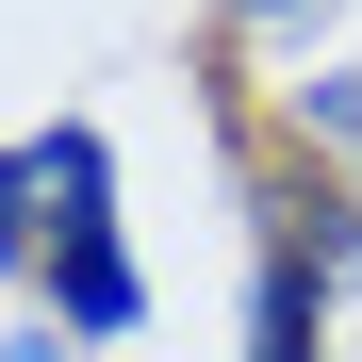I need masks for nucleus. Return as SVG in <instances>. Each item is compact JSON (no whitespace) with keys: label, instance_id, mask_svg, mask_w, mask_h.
<instances>
[{"label":"nucleus","instance_id":"1","mask_svg":"<svg viewBox=\"0 0 362 362\" xmlns=\"http://www.w3.org/2000/svg\"><path fill=\"white\" fill-rule=\"evenodd\" d=\"M33 181H49V329L66 346H132L148 329V264H132V214H115V132L99 115H49L33 132Z\"/></svg>","mask_w":362,"mask_h":362},{"label":"nucleus","instance_id":"2","mask_svg":"<svg viewBox=\"0 0 362 362\" xmlns=\"http://www.w3.org/2000/svg\"><path fill=\"white\" fill-rule=\"evenodd\" d=\"M313 214V198H296ZM247 362H329V230H280L247 280Z\"/></svg>","mask_w":362,"mask_h":362},{"label":"nucleus","instance_id":"3","mask_svg":"<svg viewBox=\"0 0 362 362\" xmlns=\"http://www.w3.org/2000/svg\"><path fill=\"white\" fill-rule=\"evenodd\" d=\"M49 264V181H33V148H0V280H33Z\"/></svg>","mask_w":362,"mask_h":362},{"label":"nucleus","instance_id":"4","mask_svg":"<svg viewBox=\"0 0 362 362\" xmlns=\"http://www.w3.org/2000/svg\"><path fill=\"white\" fill-rule=\"evenodd\" d=\"M296 132H313V148H346V165H362V66H313V83H296Z\"/></svg>","mask_w":362,"mask_h":362},{"label":"nucleus","instance_id":"5","mask_svg":"<svg viewBox=\"0 0 362 362\" xmlns=\"http://www.w3.org/2000/svg\"><path fill=\"white\" fill-rule=\"evenodd\" d=\"M214 17H230V33H313L329 0H214Z\"/></svg>","mask_w":362,"mask_h":362},{"label":"nucleus","instance_id":"6","mask_svg":"<svg viewBox=\"0 0 362 362\" xmlns=\"http://www.w3.org/2000/svg\"><path fill=\"white\" fill-rule=\"evenodd\" d=\"M0 362H83V346H66V329H49V313H33V329H17V346H0Z\"/></svg>","mask_w":362,"mask_h":362}]
</instances>
